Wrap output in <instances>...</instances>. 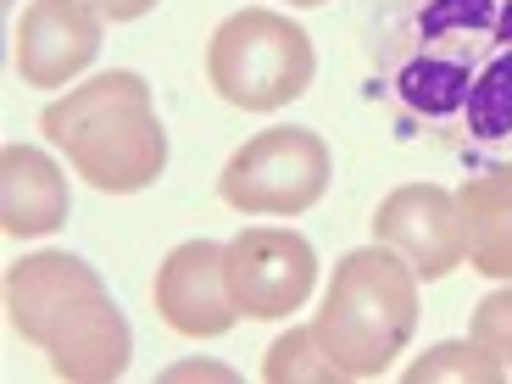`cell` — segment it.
<instances>
[{"label":"cell","instance_id":"7c38bea8","mask_svg":"<svg viewBox=\"0 0 512 384\" xmlns=\"http://www.w3.org/2000/svg\"><path fill=\"white\" fill-rule=\"evenodd\" d=\"M95 12L106 17V23H134V17H145L156 6V0H90Z\"/></svg>","mask_w":512,"mask_h":384},{"label":"cell","instance_id":"ba28073f","mask_svg":"<svg viewBox=\"0 0 512 384\" xmlns=\"http://www.w3.org/2000/svg\"><path fill=\"white\" fill-rule=\"evenodd\" d=\"M101 12H84L78 0H39L17 23V73L39 90H56L95 62Z\"/></svg>","mask_w":512,"mask_h":384},{"label":"cell","instance_id":"277c9868","mask_svg":"<svg viewBox=\"0 0 512 384\" xmlns=\"http://www.w3.org/2000/svg\"><path fill=\"white\" fill-rule=\"evenodd\" d=\"M312 39L279 12H234L206 45V78L240 112H279L312 84Z\"/></svg>","mask_w":512,"mask_h":384},{"label":"cell","instance_id":"30bf717a","mask_svg":"<svg viewBox=\"0 0 512 384\" xmlns=\"http://www.w3.org/2000/svg\"><path fill=\"white\" fill-rule=\"evenodd\" d=\"M457 206H462L468 256L479 262V273L512 279V167L479 173V179L457 195Z\"/></svg>","mask_w":512,"mask_h":384},{"label":"cell","instance_id":"6da1fadb","mask_svg":"<svg viewBox=\"0 0 512 384\" xmlns=\"http://www.w3.org/2000/svg\"><path fill=\"white\" fill-rule=\"evenodd\" d=\"M362 62L401 140L446 156L512 151V0H373Z\"/></svg>","mask_w":512,"mask_h":384},{"label":"cell","instance_id":"52a82bcc","mask_svg":"<svg viewBox=\"0 0 512 384\" xmlns=\"http://www.w3.org/2000/svg\"><path fill=\"white\" fill-rule=\"evenodd\" d=\"M156 312L167 318V329L190 334V340H212V334L234 329L240 307L223 279V251L206 240H190L162 262L156 273Z\"/></svg>","mask_w":512,"mask_h":384},{"label":"cell","instance_id":"7a4b0ae2","mask_svg":"<svg viewBox=\"0 0 512 384\" xmlns=\"http://www.w3.org/2000/svg\"><path fill=\"white\" fill-rule=\"evenodd\" d=\"M39 128L73 156V167L90 184H101L106 145H112V184H106L112 195L145 190L167 162L162 123L151 117L145 84L134 73H106L95 84H84L78 95L56 101L51 112L39 117Z\"/></svg>","mask_w":512,"mask_h":384},{"label":"cell","instance_id":"4fadbf2b","mask_svg":"<svg viewBox=\"0 0 512 384\" xmlns=\"http://www.w3.org/2000/svg\"><path fill=\"white\" fill-rule=\"evenodd\" d=\"M290 6H323V0H290Z\"/></svg>","mask_w":512,"mask_h":384},{"label":"cell","instance_id":"9c48e42d","mask_svg":"<svg viewBox=\"0 0 512 384\" xmlns=\"http://www.w3.org/2000/svg\"><path fill=\"white\" fill-rule=\"evenodd\" d=\"M446 212H451V201L440 190H401V195H390V201L379 206L373 229L396 245V251H407V262H412L418 279H446L462 256H468L462 245L435 240V229H429V223L446 218Z\"/></svg>","mask_w":512,"mask_h":384},{"label":"cell","instance_id":"3957f363","mask_svg":"<svg viewBox=\"0 0 512 384\" xmlns=\"http://www.w3.org/2000/svg\"><path fill=\"white\" fill-rule=\"evenodd\" d=\"M412 318H418L412 268H401L384 251H351L312 329V340H323V373H340V379L384 373L390 357L407 346Z\"/></svg>","mask_w":512,"mask_h":384},{"label":"cell","instance_id":"8fae6325","mask_svg":"<svg viewBox=\"0 0 512 384\" xmlns=\"http://www.w3.org/2000/svg\"><path fill=\"white\" fill-rule=\"evenodd\" d=\"M67 212V190L39 151H6V234H45Z\"/></svg>","mask_w":512,"mask_h":384},{"label":"cell","instance_id":"5b68a950","mask_svg":"<svg viewBox=\"0 0 512 384\" xmlns=\"http://www.w3.org/2000/svg\"><path fill=\"white\" fill-rule=\"evenodd\" d=\"M329 190V151L312 128H268L256 134L251 145L229 156L218 179V195L245 212V218H262V212H307L312 201H323Z\"/></svg>","mask_w":512,"mask_h":384},{"label":"cell","instance_id":"8992f818","mask_svg":"<svg viewBox=\"0 0 512 384\" xmlns=\"http://www.w3.org/2000/svg\"><path fill=\"white\" fill-rule=\"evenodd\" d=\"M223 279L245 318H290L312 295L318 256L290 229H245L223 251Z\"/></svg>","mask_w":512,"mask_h":384}]
</instances>
